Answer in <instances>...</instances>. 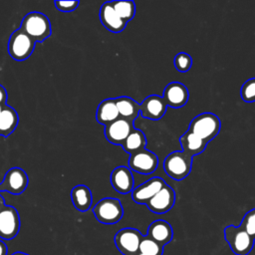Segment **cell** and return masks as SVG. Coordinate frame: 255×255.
Masks as SVG:
<instances>
[{"instance_id": "603a6c76", "label": "cell", "mask_w": 255, "mask_h": 255, "mask_svg": "<svg viewBox=\"0 0 255 255\" xmlns=\"http://www.w3.org/2000/svg\"><path fill=\"white\" fill-rule=\"evenodd\" d=\"M116 103L120 118L133 122L139 112V104L129 97H119L116 98Z\"/></svg>"}, {"instance_id": "4fadbf2b", "label": "cell", "mask_w": 255, "mask_h": 255, "mask_svg": "<svg viewBox=\"0 0 255 255\" xmlns=\"http://www.w3.org/2000/svg\"><path fill=\"white\" fill-rule=\"evenodd\" d=\"M165 181L160 177H152L131 191L132 200L138 204H146L164 185Z\"/></svg>"}, {"instance_id": "7402d4cb", "label": "cell", "mask_w": 255, "mask_h": 255, "mask_svg": "<svg viewBox=\"0 0 255 255\" xmlns=\"http://www.w3.org/2000/svg\"><path fill=\"white\" fill-rule=\"evenodd\" d=\"M19 117L15 109L5 105L0 113V135L8 137L17 128Z\"/></svg>"}, {"instance_id": "5b68a950", "label": "cell", "mask_w": 255, "mask_h": 255, "mask_svg": "<svg viewBox=\"0 0 255 255\" xmlns=\"http://www.w3.org/2000/svg\"><path fill=\"white\" fill-rule=\"evenodd\" d=\"M35 44L36 42L28 34L21 28H18L10 35L8 53L10 57L16 61H24L32 55Z\"/></svg>"}, {"instance_id": "d590c367", "label": "cell", "mask_w": 255, "mask_h": 255, "mask_svg": "<svg viewBox=\"0 0 255 255\" xmlns=\"http://www.w3.org/2000/svg\"><path fill=\"white\" fill-rule=\"evenodd\" d=\"M136 255H144V254H142V253H139V252H138Z\"/></svg>"}, {"instance_id": "3957f363", "label": "cell", "mask_w": 255, "mask_h": 255, "mask_svg": "<svg viewBox=\"0 0 255 255\" xmlns=\"http://www.w3.org/2000/svg\"><path fill=\"white\" fill-rule=\"evenodd\" d=\"M192 167V157L183 151H173L169 153L163 161L165 173L174 180L185 178Z\"/></svg>"}, {"instance_id": "9c48e42d", "label": "cell", "mask_w": 255, "mask_h": 255, "mask_svg": "<svg viewBox=\"0 0 255 255\" xmlns=\"http://www.w3.org/2000/svg\"><path fill=\"white\" fill-rule=\"evenodd\" d=\"M28 183L29 178L26 171L15 166L10 168L4 175V178L0 183V190L18 195L24 192Z\"/></svg>"}, {"instance_id": "d6a6232c", "label": "cell", "mask_w": 255, "mask_h": 255, "mask_svg": "<svg viewBox=\"0 0 255 255\" xmlns=\"http://www.w3.org/2000/svg\"><path fill=\"white\" fill-rule=\"evenodd\" d=\"M12 255H29V254L24 253V252H15V253H13Z\"/></svg>"}, {"instance_id": "e575fe53", "label": "cell", "mask_w": 255, "mask_h": 255, "mask_svg": "<svg viewBox=\"0 0 255 255\" xmlns=\"http://www.w3.org/2000/svg\"><path fill=\"white\" fill-rule=\"evenodd\" d=\"M3 107H4V106H3ZM3 107H2V106H0V113H1V111H2V108H3Z\"/></svg>"}, {"instance_id": "484cf974", "label": "cell", "mask_w": 255, "mask_h": 255, "mask_svg": "<svg viewBox=\"0 0 255 255\" xmlns=\"http://www.w3.org/2000/svg\"><path fill=\"white\" fill-rule=\"evenodd\" d=\"M138 251L144 255H162L163 246L159 245L157 242L145 235L140 241Z\"/></svg>"}, {"instance_id": "5bb4252c", "label": "cell", "mask_w": 255, "mask_h": 255, "mask_svg": "<svg viewBox=\"0 0 255 255\" xmlns=\"http://www.w3.org/2000/svg\"><path fill=\"white\" fill-rule=\"evenodd\" d=\"M167 105L165 104L162 97L157 95L147 96L139 105L140 115L148 120L158 121L160 120L165 112Z\"/></svg>"}, {"instance_id": "8992f818", "label": "cell", "mask_w": 255, "mask_h": 255, "mask_svg": "<svg viewBox=\"0 0 255 255\" xmlns=\"http://www.w3.org/2000/svg\"><path fill=\"white\" fill-rule=\"evenodd\" d=\"M93 212L99 222L103 224H115L122 219L124 208L118 198L105 197L97 202L93 208Z\"/></svg>"}, {"instance_id": "83f0119b", "label": "cell", "mask_w": 255, "mask_h": 255, "mask_svg": "<svg viewBox=\"0 0 255 255\" xmlns=\"http://www.w3.org/2000/svg\"><path fill=\"white\" fill-rule=\"evenodd\" d=\"M241 99L246 103L255 102V78L247 80L240 90Z\"/></svg>"}, {"instance_id": "7c38bea8", "label": "cell", "mask_w": 255, "mask_h": 255, "mask_svg": "<svg viewBox=\"0 0 255 255\" xmlns=\"http://www.w3.org/2000/svg\"><path fill=\"white\" fill-rule=\"evenodd\" d=\"M175 202V192L167 184H165L145 205L156 214H162L169 211Z\"/></svg>"}, {"instance_id": "ac0fdd59", "label": "cell", "mask_w": 255, "mask_h": 255, "mask_svg": "<svg viewBox=\"0 0 255 255\" xmlns=\"http://www.w3.org/2000/svg\"><path fill=\"white\" fill-rule=\"evenodd\" d=\"M146 236L164 247L173 237L172 227L167 221L155 220L149 224Z\"/></svg>"}, {"instance_id": "e0dca14e", "label": "cell", "mask_w": 255, "mask_h": 255, "mask_svg": "<svg viewBox=\"0 0 255 255\" xmlns=\"http://www.w3.org/2000/svg\"><path fill=\"white\" fill-rule=\"evenodd\" d=\"M100 20L103 26L112 33H121L127 26V23L115 11L112 1L106 2L101 6Z\"/></svg>"}, {"instance_id": "836d02e7", "label": "cell", "mask_w": 255, "mask_h": 255, "mask_svg": "<svg viewBox=\"0 0 255 255\" xmlns=\"http://www.w3.org/2000/svg\"><path fill=\"white\" fill-rule=\"evenodd\" d=\"M0 192H1V190H0ZM2 204H5V201H4L3 197H2L1 194H0V205H2Z\"/></svg>"}, {"instance_id": "ffe728a7", "label": "cell", "mask_w": 255, "mask_h": 255, "mask_svg": "<svg viewBox=\"0 0 255 255\" xmlns=\"http://www.w3.org/2000/svg\"><path fill=\"white\" fill-rule=\"evenodd\" d=\"M71 198L75 208L81 212L88 211L92 206V191L84 184H78L73 187L71 191Z\"/></svg>"}, {"instance_id": "cb8c5ba5", "label": "cell", "mask_w": 255, "mask_h": 255, "mask_svg": "<svg viewBox=\"0 0 255 255\" xmlns=\"http://www.w3.org/2000/svg\"><path fill=\"white\" fill-rule=\"evenodd\" d=\"M145 144H146V138L144 133L141 130L134 128L127 137L126 141L122 146L124 150L129 153L130 155L134 152H137L143 149L145 147Z\"/></svg>"}, {"instance_id": "4316f807", "label": "cell", "mask_w": 255, "mask_h": 255, "mask_svg": "<svg viewBox=\"0 0 255 255\" xmlns=\"http://www.w3.org/2000/svg\"><path fill=\"white\" fill-rule=\"evenodd\" d=\"M173 64L178 72L186 73L192 66V59L187 53L180 52L175 55L173 59Z\"/></svg>"}, {"instance_id": "30bf717a", "label": "cell", "mask_w": 255, "mask_h": 255, "mask_svg": "<svg viewBox=\"0 0 255 255\" xmlns=\"http://www.w3.org/2000/svg\"><path fill=\"white\" fill-rule=\"evenodd\" d=\"M158 164V158L155 153L148 149H141L129 155L128 167L130 170L141 174L152 173Z\"/></svg>"}, {"instance_id": "44dd1931", "label": "cell", "mask_w": 255, "mask_h": 255, "mask_svg": "<svg viewBox=\"0 0 255 255\" xmlns=\"http://www.w3.org/2000/svg\"><path fill=\"white\" fill-rule=\"evenodd\" d=\"M179 142L182 151L191 157L201 153L205 149L207 144L204 140H202L200 137H198L196 134L189 130L184 132L179 137Z\"/></svg>"}, {"instance_id": "4dcf8cb0", "label": "cell", "mask_w": 255, "mask_h": 255, "mask_svg": "<svg viewBox=\"0 0 255 255\" xmlns=\"http://www.w3.org/2000/svg\"><path fill=\"white\" fill-rule=\"evenodd\" d=\"M7 98H8V95L5 88L2 85H0V106L3 107L6 105Z\"/></svg>"}, {"instance_id": "7a4b0ae2", "label": "cell", "mask_w": 255, "mask_h": 255, "mask_svg": "<svg viewBox=\"0 0 255 255\" xmlns=\"http://www.w3.org/2000/svg\"><path fill=\"white\" fill-rule=\"evenodd\" d=\"M220 127V120L216 115L212 113H202L190 122L188 130L207 143L219 133Z\"/></svg>"}, {"instance_id": "52a82bcc", "label": "cell", "mask_w": 255, "mask_h": 255, "mask_svg": "<svg viewBox=\"0 0 255 255\" xmlns=\"http://www.w3.org/2000/svg\"><path fill=\"white\" fill-rule=\"evenodd\" d=\"M20 217L15 207L0 205V238L11 240L15 238L20 230Z\"/></svg>"}, {"instance_id": "ba28073f", "label": "cell", "mask_w": 255, "mask_h": 255, "mask_svg": "<svg viewBox=\"0 0 255 255\" xmlns=\"http://www.w3.org/2000/svg\"><path fill=\"white\" fill-rule=\"evenodd\" d=\"M143 235L135 228H123L114 237L115 244L124 255H136Z\"/></svg>"}, {"instance_id": "d6986e66", "label": "cell", "mask_w": 255, "mask_h": 255, "mask_svg": "<svg viewBox=\"0 0 255 255\" xmlns=\"http://www.w3.org/2000/svg\"><path fill=\"white\" fill-rule=\"evenodd\" d=\"M120 118L116 99H106L100 103L97 108L96 119L97 122L105 127L115 122Z\"/></svg>"}, {"instance_id": "1f68e13d", "label": "cell", "mask_w": 255, "mask_h": 255, "mask_svg": "<svg viewBox=\"0 0 255 255\" xmlns=\"http://www.w3.org/2000/svg\"><path fill=\"white\" fill-rule=\"evenodd\" d=\"M8 248L7 245L4 243V241L0 240V255H7Z\"/></svg>"}, {"instance_id": "2e32d148", "label": "cell", "mask_w": 255, "mask_h": 255, "mask_svg": "<svg viewBox=\"0 0 255 255\" xmlns=\"http://www.w3.org/2000/svg\"><path fill=\"white\" fill-rule=\"evenodd\" d=\"M111 183L113 188L122 194L129 193L133 190V176L131 170L124 165L113 169L111 173Z\"/></svg>"}, {"instance_id": "6da1fadb", "label": "cell", "mask_w": 255, "mask_h": 255, "mask_svg": "<svg viewBox=\"0 0 255 255\" xmlns=\"http://www.w3.org/2000/svg\"><path fill=\"white\" fill-rule=\"evenodd\" d=\"M20 28L36 43L45 41L52 33L49 18L41 12L28 13L23 18Z\"/></svg>"}, {"instance_id": "d4e9b609", "label": "cell", "mask_w": 255, "mask_h": 255, "mask_svg": "<svg viewBox=\"0 0 255 255\" xmlns=\"http://www.w3.org/2000/svg\"><path fill=\"white\" fill-rule=\"evenodd\" d=\"M112 5L117 14L126 23L134 17L135 5L133 1H112Z\"/></svg>"}, {"instance_id": "277c9868", "label": "cell", "mask_w": 255, "mask_h": 255, "mask_svg": "<svg viewBox=\"0 0 255 255\" xmlns=\"http://www.w3.org/2000/svg\"><path fill=\"white\" fill-rule=\"evenodd\" d=\"M224 238L231 251L236 255H248L254 245V238L240 225L226 226L224 229Z\"/></svg>"}, {"instance_id": "f546056e", "label": "cell", "mask_w": 255, "mask_h": 255, "mask_svg": "<svg viewBox=\"0 0 255 255\" xmlns=\"http://www.w3.org/2000/svg\"><path fill=\"white\" fill-rule=\"evenodd\" d=\"M56 8L59 11L62 12H72L76 10L80 4V1L73 0V1H62V0H56L54 2Z\"/></svg>"}, {"instance_id": "8fae6325", "label": "cell", "mask_w": 255, "mask_h": 255, "mask_svg": "<svg viewBox=\"0 0 255 255\" xmlns=\"http://www.w3.org/2000/svg\"><path fill=\"white\" fill-rule=\"evenodd\" d=\"M134 129L133 122L119 118L105 127V136L113 144L123 145L129 133Z\"/></svg>"}, {"instance_id": "9a60e30c", "label": "cell", "mask_w": 255, "mask_h": 255, "mask_svg": "<svg viewBox=\"0 0 255 255\" xmlns=\"http://www.w3.org/2000/svg\"><path fill=\"white\" fill-rule=\"evenodd\" d=\"M189 93L187 88L178 82L169 83L163 91V100L167 107L170 108H181L186 105L188 101Z\"/></svg>"}, {"instance_id": "f1b7e54d", "label": "cell", "mask_w": 255, "mask_h": 255, "mask_svg": "<svg viewBox=\"0 0 255 255\" xmlns=\"http://www.w3.org/2000/svg\"><path fill=\"white\" fill-rule=\"evenodd\" d=\"M240 226L255 239V208L249 210L243 217Z\"/></svg>"}]
</instances>
